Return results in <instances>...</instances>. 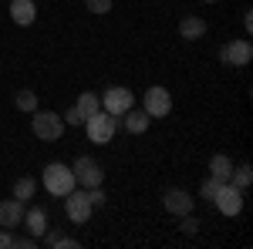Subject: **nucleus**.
Returning a JSON list of instances; mask_svg holds the SVG:
<instances>
[{"label":"nucleus","mask_w":253,"mask_h":249,"mask_svg":"<svg viewBox=\"0 0 253 249\" xmlns=\"http://www.w3.org/2000/svg\"><path fill=\"white\" fill-rule=\"evenodd\" d=\"M41 182H44V189L51 192L54 199H64L68 192L78 185V182H75V172H71V165H64V162H51V165H44Z\"/></svg>","instance_id":"nucleus-1"},{"label":"nucleus","mask_w":253,"mask_h":249,"mask_svg":"<svg viewBox=\"0 0 253 249\" xmlns=\"http://www.w3.org/2000/svg\"><path fill=\"white\" fill-rule=\"evenodd\" d=\"M84 132H88L91 145H108L118 132V118L108 115V111H95L91 118H84Z\"/></svg>","instance_id":"nucleus-2"},{"label":"nucleus","mask_w":253,"mask_h":249,"mask_svg":"<svg viewBox=\"0 0 253 249\" xmlns=\"http://www.w3.org/2000/svg\"><path fill=\"white\" fill-rule=\"evenodd\" d=\"M31 128H34V135H38L41 142H58L61 135H64V118L58 115V111H31Z\"/></svg>","instance_id":"nucleus-3"},{"label":"nucleus","mask_w":253,"mask_h":249,"mask_svg":"<svg viewBox=\"0 0 253 249\" xmlns=\"http://www.w3.org/2000/svg\"><path fill=\"white\" fill-rule=\"evenodd\" d=\"M71 172H75V182L84 185V189H98V185L105 182V169L98 165L91 155H78L75 165H71Z\"/></svg>","instance_id":"nucleus-4"},{"label":"nucleus","mask_w":253,"mask_h":249,"mask_svg":"<svg viewBox=\"0 0 253 249\" xmlns=\"http://www.w3.org/2000/svg\"><path fill=\"white\" fill-rule=\"evenodd\" d=\"M132 105H135V95H132L128 88H122V84L108 88V91L101 95V111H108V115H115V118H122Z\"/></svg>","instance_id":"nucleus-5"},{"label":"nucleus","mask_w":253,"mask_h":249,"mask_svg":"<svg viewBox=\"0 0 253 249\" xmlns=\"http://www.w3.org/2000/svg\"><path fill=\"white\" fill-rule=\"evenodd\" d=\"M142 108H145L149 118H166L172 111V95H169L162 84H152V88L145 91V98H142Z\"/></svg>","instance_id":"nucleus-6"},{"label":"nucleus","mask_w":253,"mask_h":249,"mask_svg":"<svg viewBox=\"0 0 253 249\" xmlns=\"http://www.w3.org/2000/svg\"><path fill=\"white\" fill-rule=\"evenodd\" d=\"M91 199H88V192H78V189H71L68 195H64V212H68V219L71 222H78V226H84L88 219H91Z\"/></svg>","instance_id":"nucleus-7"},{"label":"nucleus","mask_w":253,"mask_h":249,"mask_svg":"<svg viewBox=\"0 0 253 249\" xmlns=\"http://www.w3.org/2000/svg\"><path fill=\"white\" fill-rule=\"evenodd\" d=\"M216 209L223 212V215H230V219H233V215H240V212H243V189H236L233 182H223V189L216 192Z\"/></svg>","instance_id":"nucleus-8"},{"label":"nucleus","mask_w":253,"mask_h":249,"mask_svg":"<svg viewBox=\"0 0 253 249\" xmlns=\"http://www.w3.org/2000/svg\"><path fill=\"white\" fill-rule=\"evenodd\" d=\"M219 58H223V64H230V68H247V64L253 61V44L247 37L230 40V44L219 51Z\"/></svg>","instance_id":"nucleus-9"},{"label":"nucleus","mask_w":253,"mask_h":249,"mask_svg":"<svg viewBox=\"0 0 253 249\" xmlns=\"http://www.w3.org/2000/svg\"><path fill=\"white\" fill-rule=\"evenodd\" d=\"M24 209H27V202H20V199H3L0 202V229H17L20 222H24Z\"/></svg>","instance_id":"nucleus-10"},{"label":"nucleus","mask_w":253,"mask_h":249,"mask_svg":"<svg viewBox=\"0 0 253 249\" xmlns=\"http://www.w3.org/2000/svg\"><path fill=\"white\" fill-rule=\"evenodd\" d=\"M20 226H27V232H31L34 239H41V236L47 232V226H51L47 209H44V206H27V209H24V222H20Z\"/></svg>","instance_id":"nucleus-11"},{"label":"nucleus","mask_w":253,"mask_h":249,"mask_svg":"<svg viewBox=\"0 0 253 249\" xmlns=\"http://www.w3.org/2000/svg\"><path fill=\"white\" fill-rule=\"evenodd\" d=\"M118 125H122V128H125L128 135H142V132H149L152 118L145 115V108H135V105H132V108H128L125 115L118 118Z\"/></svg>","instance_id":"nucleus-12"},{"label":"nucleus","mask_w":253,"mask_h":249,"mask_svg":"<svg viewBox=\"0 0 253 249\" xmlns=\"http://www.w3.org/2000/svg\"><path fill=\"white\" fill-rule=\"evenodd\" d=\"M162 202H166V209L172 212V215H186V212H193V206H196V199L186 189H169L162 195Z\"/></svg>","instance_id":"nucleus-13"},{"label":"nucleus","mask_w":253,"mask_h":249,"mask_svg":"<svg viewBox=\"0 0 253 249\" xmlns=\"http://www.w3.org/2000/svg\"><path fill=\"white\" fill-rule=\"evenodd\" d=\"M34 17H38L34 0H10V20H14L17 27H31Z\"/></svg>","instance_id":"nucleus-14"},{"label":"nucleus","mask_w":253,"mask_h":249,"mask_svg":"<svg viewBox=\"0 0 253 249\" xmlns=\"http://www.w3.org/2000/svg\"><path fill=\"white\" fill-rule=\"evenodd\" d=\"M179 37H186V40L206 37V20L196 17V14H186V17L179 20Z\"/></svg>","instance_id":"nucleus-15"},{"label":"nucleus","mask_w":253,"mask_h":249,"mask_svg":"<svg viewBox=\"0 0 253 249\" xmlns=\"http://www.w3.org/2000/svg\"><path fill=\"white\" fill-rule=\"evenodd\" d=\"M230 172H233V162L226 155H213L210 158V175L219 178V182H230Z\"/></svg>","instance_id":"nucleus-16"},{"label":"nucleus","mask_w":253,"mask_h":249,"mask_svg":"<svg viewBox=\"0 0 253 249\" xmlns=\"http://www.w3.org/2000/svg\"><path fill=\"white\" fill-rule=\"evenodd\" d=\"M41 239H44V246H47V249H58V246H64V249H78V243H75V239H68V236H64L61 229H51V226H47V232H44Z\"/></svg>","instance_id":"nucleus-17"},{"label":"nucleus","mask_w":253,"mask_h":249,"mask_svg":"<svg viewBox=\"0 0 253 249\" xmlns=\"http://www.w3.org/2000/svg\"><path fill=\"white\" fill-rule=\"evenodd\" d=\"M34 192H38V178H31V175H24V178L14 182V199H20V202H31Z\"/></svg>","instance_id":"nucleus-18"},{"label":"nucleus","mask_w":253,"mask_h":249,"mask_svg":"<svg viewBox=\"0 0 253 249\" xmlns=\"http://www.w3.org/2000/svg\"><path fill=\"white\" fill-rule=\"evenodd\" d=\"M14 105H17V111H38V95L31 91V88H20L17 95H14Z\"/></svg>","instance_id":"nucleus-19"},{"label":"nucleus","mask_w":253,"mask_h":249,"mask_svg":"<svg viewBox=\"0 0 253 249\" xmlns=\"http://www.w3.org/2000/svg\"><path fill=\"white\" fill-rule=\"evenodd\" d=\"M78 111H81L84 118H91L95 111H101V98H98L95 91H84V95L78 98Z\"/></svg>","instance_id":"nucleus-20"},{"label":"nucleus","mask_w":253,"mask_h":249,"mask_svg":"<svg viewBox=\"0 0 253 249\" xmlns=\"http://www.w3.org/2000/svg\"><path fill=\"white\" fill-rule=\"evenodd\" d=\"M230 182H233L236 189H247V185L253 182V169L247 165V162H243V165H236L233 172H230Z\"/></svg>","instance_id":"nucleus-21"},{"label":"nucleus","mask_w":253,"mask_h":249,"mask_svg":"<svg viewBox=\"0 0 253 249\" xmlns=\"http://www.w3.org/2000/svg\"><path fill=\"white\" fill-rule=\"evenodd\" d=\"M219 189H223V182L210 175V178H203V185H199V199H206V202H213V199H216V192H219Z\"/></svg>","instance_id":"nucleus-22"},{"label":"nucleus","mask_w":253,"mask_h":249,"mask_svg":"<svg viewBox=\"0 0 253 249\" xmlns=\"http://www.w3.org/2000/svg\"><path fill=\"white\" fill-rule=\"evenodd\" d=\"M179 219H182V222H179V229L186 232V236H196V232H199V226H203L193 212H186V215H179Z\"/></svg>","instance_id":"nucleus-23"},{"label":"nucleus","mask_w":253,"mask_h":249,"mask_svg":"<svg viewBox=\"0 0 253 249\" xmlns=\"http://www.w3.org/2000/svg\"><path fill=\"white\" fill-rule=\"evenodd\" d=\"M84 7H88L91 14H98V17H101V14H112V0H84Z\"/></svg>","instance_id":"nucleus-24"},{"label":"nucleus","mask_w":253,"mask_h":249,"mask_svg":"<svg viewBox=\"0 0 253 249\" xmlns=\"http://www.w3.org/2000/svg\"><path fill=\"white\" fill-rule=\"evenodd\" d=\"M61 118H64V125H84V115L78 111V105H75V108H68Z\"/></svg>","instance_id":"nucleus-25"},{"label":"nucleus","mask_w":253,"mask_h":249,"mask_svg":"<svg viewBox=\"0 0 253 249\" xmlns=\"http://www.w3.org/2000/svg\"><path fill=\"white\" fill-rule=\"evenodd\" d=\"M88 199H91V206H95V209H101V206L108 202V195L101 192V185H98V189H88Z\"/></svg>","instance_id":"nucleus-26"},{"label":"nucleus","mask_w":253,"mask_h":249,"mask_svg":"<svg viewBox=\"0 0 253 249\" xmlns=\"http://www.w3.org/2000/svg\"><path fill=\"white\" fill-rule=\"evenodd\" d=\"M10 246H17V249H34V246H38V239H34V236H14V243H10Z\"/></svg>","instance_id":"nucleus-27"},{"label":"nucleus","mask_w":253,"mask_h":249,"mask_svg":"<svg viewBox=\"0 0 253 249\" xmlns=\"http://www.w3.org/2000/svg\"><path fill=\"white\" fill-rule=\"evenodd\" d=\"M10 243H14L10 229H0V249H10Z\"/></svg>","instance_id":"nucleus-28"},{"label":"nucleus","mask_w":253,"mask_h":249,"mask_svg":"<svg viewBox=\"0 0 253 249\" xmlns=\"http://www.w3.org/2000/svg\"><path fill=\"white\" fill-rule=\"evenodd\" d=\"M203 3H216V0H203Z\"/></svg>","instance_id":"nucleus-29"}]
</instances>
